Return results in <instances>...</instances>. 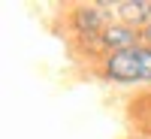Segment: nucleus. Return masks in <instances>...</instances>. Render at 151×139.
I'll return each mask as SVG.
<instances>
[{
	"instance_id": "obj_2",
	"label": "nucleus",
	"mask_w": 151,
	"mask_h": 139,
	"mask_svg": "<svg viewBox=\"0 0 151 139\" xmlns=\"http://www.w3.org/2000/svg\"><path fill=\"white\" fill-rule=\"evenodd\" d=\"M70 27L79 40H88V45L100 52V33L115 21V0H100V3H76L70 9ZM103 55V52H100Z\"/></svg>"
},
{
	"instance_id": "obj_1",
	"label": "nucleus",
	"mask_w": 151,
	"mask_h": 139,
	"mask_svg": "<svg viewBox=\"0 0 151 139\" xmlns=\"http://www.w3.org/2000/svg\"><path fill=\"white\" fill-rule=\"evenodd\" d=\"M100 76L118 88L151 85V45H136L127 52L103 55L100 58Z\"/></svg>"
},
{
	"instance_id": "obj_5",
	"label": "nucleus",
	"mask_w": 151,
	"mask_h": 139,
	"mask_svg": "<svg viewBox=\"0 0 151 139\" xmlns=\"http://www.w3.org/2000/svg\"><path fill=\"white\" fill-rule=\"evenodd\" d=\"M142 42H145V45H151V27H145V30H142Z\"/></svg>"
},
{
	"instance_id": "obj_4",
	"label": "nucleus",
	"mask_w": 151,
	"mask_h": 139,
	"mask_svg": "<svg viewBox=\"0 0 151 139\" xmlns=\"http://www.w3.org/2000/svg\"><path fill=\"white\" fill-rule=\"evenodd\" d=\"M115 18L136 30L151 27V0H115Z\"/></svg>"
},
{
	"instance_id": "obj_3",
	"label": "nucleus",
	"mask_w": 151,
	"mask_h": 139,
	"mask_svg": "<svg viewBox=\"0 0 151 139\" xmlns=\"http://www.w3.org/2000/svg\"><path fill=\"white\" fill-rule=\"evenodd\" d=\"M136 45H142V30H136V27H130V24H124L118 18L100 33V52L103 55L127 52V48H136Z\"/></svg>"
}]
</instances>
